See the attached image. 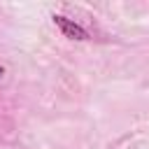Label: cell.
Returning <instances> with one entry per match:
<instances>
[{"mask_svg": "<svg viewBox=\"0 0 149 149\" xmlns=\"http://www.w3.org/2000/svg\"><path fill=\"white\" fill-rule=\"evenodd\" d=\"M54 23H56L58 30H61L65 37H70V40H88L86 28H81L79 23H74L72 19H68V16H63V14H54Z\"/></svg>", "mask_w": 149, "mask_h": 149, "instance_id": "obj_1", "label": "cell"}, {"mask_svg": "<svg viewBox=\"0 0 149 149\" xmlns=\"http://www.w3.org/2000/svg\"><path fill=\"white\" fill-rule=\"evenodd\" d=\"M2 72H5V70H2V68H0V77H2Z\"/></svg>", "mask_w": 149, "mask_h": 149, "instance_id": "obj_2", "label": "cell"}]
</instances>
